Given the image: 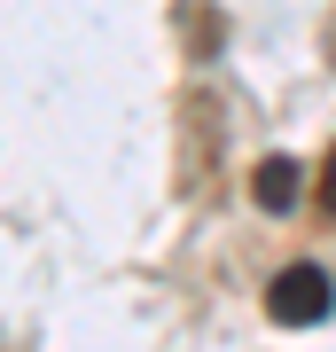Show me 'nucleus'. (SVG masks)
Here are the masks:
<instances>
[{
	"instance_id": "f03ea898",
	"label": "nucleus",
	"mask_w": 336,
	"mask_h": 352,
	"mask_svg": "<svg viewBox=\"0 0 336 352\" xmlns=\"http://www.w3.org/2000/svg\"><path fill=\"white\" fill-rule=\"evenodd\" d=\"M250 196H258L266 212H289V204H298V164H289V157H266L258 173H250Z\"/></svg>"
},
{
	"instance_id": "f257e3e1",
	"label": "nucleus",
	"mask_w": 336,
	"mask_h": 352,
	"mask_svg": "<svg viewBox=\"0 0 336 352\" xmlns=\"http://www.w3.org/2000/svg\"><path fill=\"white\" fill-rule=\"evenodd\" d=\"M328 274L321 266H289V274L266 282V314H274L282 329H313V321H328Z\"/></svg>"
},
{
	"instance_id": "7ed1b4c3",
	"label": "nucleus",
	"mask_w": 336,
	"mask_h": 352,
	"mask_svg": "<svg viewBox=\"0 0 336 352\" xmlns=\"http://www.w3.org/2000/svg\"><path fill=\"white\" fill-rule=\"evenodd\" d=\"M321 204H328V219H336V149H328V173H321Z\"/></svg>"
},
{
	"instance_id": "20e7f679",
	"label": "nucleus",
	"mask_w": 336,
	"mask_h": 352,
	"mask_svg": "<svg viewBox=\"0 0 336 352\" xmlns=\"http://www.w3.org/2000/svg\"><path fill=\"white\" fill-rule=\"evenodd\" d=\"M328 63H336V24H328Z\"/></svg>"
}]
</instances>
